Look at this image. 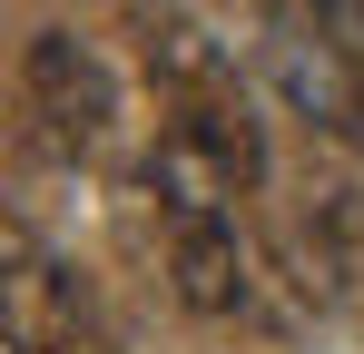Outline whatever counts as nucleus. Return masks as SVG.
<instances>
[{
    "label": "nucleus",
    "mask_w": 364,
    "mask_h": 354,
    "mask_svg": "<svg viewBox=\"0 0 364 354\" xmlns=\"http://www.w3.org/2000/svg\"><path fill=\"white\" fill-rule=\"evenodd\" d=\"M158 197L178 217H227V197H246L266 177V138L246 118L237 89H207V99H168V128H158Z\"/></svg>",
    "instance_id": "obj_1"
},
{
    "label": "nucleus",
    "mask_w": 364,
    "mask_h": 354,
    "mask_svg": "<svg viewBox=\"0 0 364 354\" xmlns=\"http://www.w3.org/2000/svg\"><path fill=\"white\" fill-rule=\"evenodd\" d=\"M20 89H30V118H40L50 148H69V158H99V148H109V128H119V79L99 69L89 40L40 30L30 59H20Z\"/></svg>",
    "instance_id": "obj_2"
},
{
    "label": "nucleus",
    "mask_w": 364,
    "mask_h": 354,
    "mask_svg": "<svg viewBox=\"0 0 364 354\" xmlns=\"http://www.w3.org/2000/svg\"><path fill=\"white\" fill-rule=\"evenodd\" d=\"M10 354H109V325L89 315L79 276H60L30 236H10Z\"/></svg>",
    "instance_id": "obj_3"
},
{
    "label": "nucleus",
    "mask_w": 364,
    "mask_h": 354,
    "mask_svg": "<svg viewBox=\"0 0 364 354\" xmlns=\"http://www.w3.org/2000/svg\"><path fill=\"white\" fill-rule=\"evenodd\" d=\"M168 286H178L187 315H246V295H256V276H246V246H237V217H178L168 227Z\"/></svg>",
    "instance_id": "obj_4"
},
{
    "label": "nucleus",
    "mask_w": 364,
    "mask_h": 354,
    "mask_svg": "<svg viewBox=\"0 0 364 354\" xmlns=\"http://www.w3.org/2000/svg\"><path fill=\"white\" fill-rule=\"evenodd\" d=\"M315 236H325V266H335V286H345V305L364 315V197H325V217H315Z\"/></svg>",
    "instance_id": "obj_5"
}]
</instances>
